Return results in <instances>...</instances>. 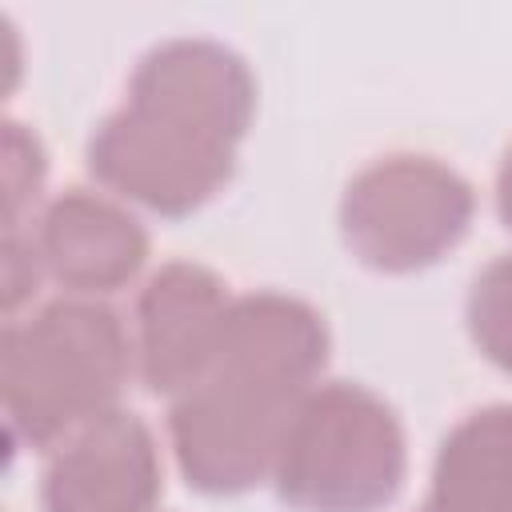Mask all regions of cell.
<instances>
[{
  "mask_svg": "<svg viewBox=\"0 0 512 512\" xmlns=\"http://www.w3.org/2000/svg\"><path fill=\"white\" fill-rule=\"evenodd\" d=\"M304 396L248 368L212 364L204 380L168 400V440L184 484L204 496H240L272 480Z\"/></svg>",
  "mask_w": 512,
  "mask_h": 512,
  "instance_id": "277c9868",
  "label": "cell"
},
{
  "mask_svg": "<svg viewBox=\"0 0 512 512\" xmlns=\"http://www.w3.org/2000/svg\"><path fill=\"white\" fill-rule=\"evenodd\" d=\"M40 276H44V264H40L32 228L4 232V312H8V320L16 316L20 304H28L36 296Z\"/></svg>",
  "mask_w": 512,
  "mask_h": 512,
  "instance_id": "4fadbf2b",
  "label": "cell"
},
{
  "mask_svg": "<svg viewBox=\"0 0 512 512\" xmlns=\"http://www.w3.org/2000/svg\"><path fill=\"white\" fill-rule=\"evenodd\" d=\"M232 300L224 276L200 260H168L144 280L132 316V348L136 376L152 396L176 400L204 380L220 352Z\"/></svg>",
  "mask_w": 512,
  "mask_h": 512,
  "instance_id": "8992f818",
  "label": "cell"
},
{
  "mask_svg": "<svg viewBox=\"0 0 512 512\" xmlns=\"http://www.w3.org/2000/svg\"><path fill=\"white\" fill-rule=\"evenodd\" d=\"M404 480V424L380 392L356 380H320L296 404L272 472L292 512H380Z\"/></svg>",
  "mask_w": 512,
  "mask_h": 512,
  "instance_id": "7a4b0ae2",
  "label": "cell"
},
{
  "mask_svg": "<svg viewBox=\"0 0 512 512\" xmlns=\"http://www.w3.org/2000/svg\"><path fill=\"white\" fill-rule=\"evenodd\" d=\"M124 104L240 148L256 120V76L224 40L172 36L136 60Z\"/></svg>",
  "mask_w": 512,
  "mask_h": 512,
  "instance_id": "52a82bcc",
  "label": "cell"
},
{
  "mask_svg": "<svg viewBox=\"0 0 512 512\" xmlns=\"http://www.w3.org/2000/svg\"><path fill=\"white\" fill-rule=\"evenodd\" d=\"M464 324L476 352L512 376V252L492 256L468 284Z\"/></svg>",
  "mask_w": 512,
  "mask_h": 512,
  "instance_id": "8fae6325",
  "label": "cell"
},
{
  "mask_svg": "<svg viewBox=\"0 0 512 512\" xmlns=\"http://www.w3.org/2000/svg\"><path fill=\"white\" fill-rule=\"evenodd\" d=\"M496 216L512 232V144L504 148L500 168H496Z\"/></svg>",
  "mask_w": 512,
  "mask_h": 512,
  "instance_id": "5bb4252c",
  "label": "cell"
},
{
  "mask_svg": "<svg viewBox=\"0 0 512 512\" xmlns=\"http://www.w3.org/2000/svg\"><path fill=\"white\" fill-rule=\"evenodd\" d=\"M428 504L440 512H512V404H484L444 432Z\"/></svg>",
  "mask_w": 512,
  "mask_h": 512,
  "instance_id": "30bf717a",
  "label": "cell"
},
{
  "mask_svg": "<svg viewBox=\"0 0 512 512\" xmlns=\"http://www.w3.org/2000/svg\"><path fill=\"white\" fill-rule=\"evenodd\" d=\"M32 240L52 276L72 296H108L128 288L148 264V228L112 196L68 188L52 196L32 224Z\"/></svg>",
  "mask_w": 512,
  "mask_h": 512,
  "instance_id": "9c48e42d",
  "label": "cell"
},
{
  "mask_svg": "<svg viewBox=\"0 0 512 512\" xmlns=\"http://www.w3.org/2000/svg\"><path fill=\"white\" fill-rule=\"evenodd\" d=\"M164 464L152 428L132 408H112L48 452L44 512H156Z\"/></svg>",
  "mask_w": 512,
  "mask_h": 512,
  "instance_id": "ba28073f",
  "label": "cell"
},
{
  "mask_svg": "<svg viewBox=\"0 0 512 512\" xmlns=\"http://www.w3.org/2000/svg\"><path fill=\"white\" fill-rule=\"evenodd\" d=\"M336 216L356 264L408 276L460 248L476 216V188L428 152H388L344 184Z\"/></svg>",
  "mask_w": 512,
  "mask_h": 512,
  "instance_id": "3957f363",
  "label": "cell"
},
{
  "mask_svg": "<svg viewBox=\"0 0 512 512\" xmlns=\"http://www.w3.org/2000/svg\"><path fill=\"white\" fill-rule=\"evenodd\" d=\"M136 372L132 332L104 300L60 296L0 332V404L8 432L52 452L88 420L120 408Z\"/></svg>",
  "mask_w": 512,
  "mask_h": 512,
  "instance_id": "6da1fadb",
  "label": "cell"
},
{
  "mask_svg": "<svg viewBox=\"0 0 512 512\" xmlns=\"http://www.w3.org/2000/svg\"><path fill=\"white\" fill-rule=\"evenodd\" d=\"M236 152L240 148L232 144L120 104L92 128L84 160L92 180L120 200L180 220L228 188L236 176Z\"/></svg>",
  "mask_w": 512,
  "mask_h": 512,
  "instance_id": "5b68a950",
  "label": "cell"
},
{
  "mask_svg": "<svg viewBox=\"0 0 512 512\" xmlns=\"http://www.w3.org/2000/svg\"><path fill=\"white\" fill-rule=\"evenodd\" d=\"M48 156L32 128L4 124V232H24V216L44 192Z\"/></svg>",
  "mask_w": 512,
  "mask_h": 512,
  "instance_id": "7c38bea8",
  "label": "cell"
},
{
  "mask_svg": "<svg viewBox=\"0 0 512 512\" xmlns=\"http://www.w3.org/2000/svg\"><path fill=\"white\" fill-rule=\"evenodd\" d=\"M416 512H440V508H436V504H428V500H424V504H420V508H416Z\"/></svg>",
  "mask_w": 512,
  "mask_h": 512,
  "instance_id": "9a60e30c",
  "label": "cell"
}]
</instances>
